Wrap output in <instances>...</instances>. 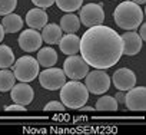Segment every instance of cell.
I'll return each instance as SVG.
<instances>
[{
	"mask_svg": "<svg viewBox=\"0 0 146 135\" xmlns=\"http://www.w3.org/2000/svg\"><path fill=\"white\" fill-rule=\"evenodd\" d=\"M62 36H63V32L59 25L52 23V25H46L42 29V40L46 42L47 45H57Z\"/></svg>",
	"mask_w": 146,
	"mask_h": 135,
	"instance_id": "cell-16",
	"label": "cell"
},
{
	"mask_svg": "<svg viewBox=\"0 0 146 135\" xmlns=\"http://www.w3.org/2000/svg\"><path fill=\"white\" fill-rule=\"evenodd\" d=\"M85 86L90 94L103 95L110 88V76L103 69H95L85 76Z\"/></svg>",
	"mask_w": 146,
	"mask_h": 135,
	"instance_id": "cell-5",
	"label": "cell"
},
{
	"mask_svg": "<svg viewBox=\"0 0 146 135\" xmlns=\"http://www.w3.org/2000/svg\"><path fill=\"white\" fill-rule=\"evenodd\" d=\"M47 20H49V16L44 12V9L36 7V9H30L26 13V25L30 29L42 30L47 25Z\"/></svg>",
	"mask_w": 146,
	"mask_h": 135,
	"instance_id": "cell-14",
	"label": "cell"
},
{
	"mask_svg": "<svg viewBox=\"0 0 146 135\" xmlns=\"http://www.w3.org/2000/svg\"><path fill=\"white\" fill-rule=\"evenodd\" d=\"M139 36H140V39L142 40H145L146 39V25L142 22L140 25H139V33H137Z\"/></svg>",
	"mask_w": 146,
	"mask_h": 135,
	"instance_id": "cell-28",
	"label": "cell"
},
{
	"mask_svg": "<svg viewBox=\"0 0 146 135\" xmlns=\"http://www.w3.org/2000/svg\"><path fill=\"white\" fill-rule=\"evenodd\" d=\"M113 17L119 27L125 30H136L143 22V10L140 9V5H136L129 0V2H122L120 5H117Z\"/></svg>",
	"mask_w": 146,
	"mask_h": 135,
	"instance_id": "cell-2",
	"label": "cell"
},
{
	"mask_svg": "<svg viewBox=\"0 0 146 135\" xmlns=\"http://www.w3.org/2000/svg\"><path fill=\"white\" fill-rule=\"evenodd\" d=\"M79 109H82L83 112H90V111H95V108H92V106H82V108H79Z\"/></svg>",
	"mask_w": 146,
	"mask_h": 135,
	"instance_id": "cell-31",
	"label": "cell"
},
{
	"mask_svg": "<svg viewBox=\"0 0 146 135\" xmlns=\"http://www.w3.org/2000/svg\"><path fill=\"white\" fill-rule=\"evenodd\" d=\"M37 76H39V84L42 85V88L47 91H57L66 82V75L63 69L53 68V66L47 68L46 71H42V74H39Z\"/></svg>",
	"mask_w": 146,
	"mask_h": 135,
	"instance_id": "cell-7",
	"label": "cell"
},
{
	"mask_svg": "<svg viewBox=\"0 0 146 135\" xmlns=\"http://www.w3.org/2000/svg\"><path fill=\"white\" fill-rule=\"evenodd\" d=\"M16 84V78L12 71L3 69L0 71V92H7L10 91Z\"/></svg>",
	"mask_w": 146,
	"mask_h": 135,
	"instance_id": "cell-22",
	"label": "cell"
},
{
	"mask_svg": "<svg viewBox=\"0 0 146 135\" xmlns=\"http://www.w3.org/2000/svg\"><path fill=\"white\" fill-rule=\"evenodd\" d=\"M36 60L43 68H52L57 63V53L53 47H42L37 52Z\"/></svg>",
	"mask_w": 146,
	"mask_h": 135,
	"instance_id": "cell-17",
	"label": "cell"
},
{
	"mask_svg": "<svg viewBox=\"0 0 146 135\" xmlns=\"http://www.w3.org/2000/svg\"><path fill=\"white\" fill-rule=\"evenodd\" d=\"M119 104L115 99V96H109V95H103L98 99L95 109L96 111H117Z\"/></svg>",
	"mask_w": 146,
	"mask_h": 135,
	"instance_id": "cell-21",
	"label": "cell"
},
{
	"mask_svg": "<svg viewBox=\"0 0 146 135\" xmlns=\"http://www.w3.org/2000/svg\"><path fill=\"white\" fill-rule=\"evenodd\" d=\"M10 96H12V101L15 104H19V105H29L33 98H35V91L33 88L26 84V82H20V84H15V86L10 89Z\"/></svg>",
	"mask_w": 146,
	"mask_h": 135,
	"instance_id": "cell-12",
	"label": "cell"
},
{
	"mask_svg": "<svg viewBox=\"0 0 146 135\" xmlns=\"http://www.w3.org/2000/svg\"><path fill=\"white\" fill-rule=\"evenodd\" d=\"M80 19L75 13H67L60 19V29L64 33H76L80 29Z\"/></svg>",
	"mask_w": 146,
	"mask_h": 135,
	"instance_id": "cell-18",
	"label": "cell"
},
{
	"mask_svg": "<svg viewBox=\"0 0 146 135\" xmlns=\"http://www.w3.org/2000/svg\"><path fill=\"white\" fill-rule=\"evenodd\" d=\"M17 6V0H0V16L13 13Z\"/></svg>",
	"mask_w": 146,
	"mask_h": 135,
	"instance_id": "cell-24",
	"label": "cell"
},
{
	"mask_svg": "<svg viewBox=\"0 0 146 135\" xmlns=\"http://www.w3.org/2000/svg\"><path fill=\"white\" fill-rule=\"evenodd\" d=\"M60 99L66 108L79 109L88 102L89 91L85 84L72 79L70 82H64V85L60 88Z\"/></svg>",
	"mask_w": 146,
	"mask_h": 135,
	"instance_id": "cell-3",
	"label": "cell"
},
{
	"mask_svg": "<svg viewBox=\"0 0 146 135\" xmlns=\"http://www.w3.org/2000/svg\"><path fill=\"white\" fill-rule=\"evenodd\" d=\"M5 111H9V112H26V106L25 105H19V104H16V105H6L5 106Z\"/></svg>",
	"mask_w": 146,
	"mask_h": 135,
	"instance_id": "cell-27",
	"label": "cell"
},
{
	"mask_svg": "<svg viewBox=\"0 0 146 135\" xmlns=\"http://www.w3.org/2000/svg\"><path fill=\"white\" fill-rule=\"evenodd\" d=\"M2 26L5 29V33H16L23 27V20H22V17L19 15L9 13V15L3 16Z\"/></svg>",
	"mask_w": 146,
	"mask_h": 135,
	"instance_id": "cell-19",
	"label": "cell"
},
{
	"mask_svg": "<svg viewBox=\"0 0 146 135\" xmlns=\"http://www.w3.org/2000/svg\"><path fill=\"white\" fill-rule=\"evenodd\" d=\"M80 23L86 27L102 25L105 20V12L102 3H88L80 7Z\"/></svg>",
	"mask_w": 146,
	"mask_h": 135,
	"instance_id": "cell-8",
	"label": "cell"
},
{
	"mask_svg": "<svg viewBox=\"0 0 146 135\" xmlns=\"http://www.w3.org/2000/svg\"><path fill=\"white\" fill-rule=\"evenodd\" d=\"M59 47L60 50L70 56V55H78L79 49H80V37L76 36V33H66V36H62V39L59 40Z\"/></svg>",
	"mask_w": 146,
	"mask_h": 135,
	"instance_id": "cell-15",
	"label": "cell"
},
{
	"mask_svg": "<svg viewBox=\"0 0 146 135\" xmlns=\"http://www.w3.org/2000/svg\"><path fill=\"white\" fill-rule=\"evenodd\" d=\"M120 37H122V43H123V50H122L123 55L133 56V55H137L142 50L143 40L140 39V36L135 30H127Z\"/></svg>",
	"mask_w": 146,
	"mask_h": 135,
	"instance_id": "cell-13",
	"label": "cell"
},
{
	"mask_svg": "<svg viewBox=\"0 0 146 135\" xmlns=\"http://www.w3.org/2000/svg\"><path fill=\"white\" fill-rule=\"evenodd\" d=\"M15 53L7 45H0V69H9L15 63Z\"/></svg>",
	"mask_w": 146,
	"mask_h": 135,
	"instance_id": "cell-20",
	"label": "cell"
},
{
	"mask_svg": "<svg viewBox=\"0 0 146 135\" xmlns=\"http://www.w3.org/2000/svg\"><path fill=\"white\" fill-rule=\"evenodd\" d=\"M57 7L66 13H73L82 7L83 0H54Z\"/></svg>",
	"mask_w": 146,
	"mask_h": 135,
	"instance_id": "cell-23",
	"label": "cell"
},
{
	"mask_svg": "<svg viewBox=\"0 0 146 135\" xmlns=\"http://www.w3.org/2000/svg\"><path fill=\"white\" fill-rule=\"evenodd\" d=\"M120 35L109 26L96 25L88 27L80 37V56L95 69H109L115 66L123 55Z\"/></svg>",
	"mask_w": 146,
	"mask_h": 135,
	"instance_id": "cell-1",
	"label": "cell"
},
{
	"mask_svg": "<svg viewBox=\"0 0 146 135\" xmlns=\"http://www.w3.org/2000/svg\"><path fill=\"white\" fill-rule=\"evenodd\" d=\"M39 62L32 57V56H22L17 60H15L13 66H12V72L15 75V78L19 82H32L37 78L39 75Z\"/></svg>",
	"mask_w": 146,
	"mask_h": 135,
	"instance_id": "cell-4",
	"label": "cell"
},
{
	"mask_svg": "<svg viewBox=\"0 0 146 135\" xmlns=\"http://www.w3.org/2000/svg\"><path fill=\"white\" fill-rule=\"evenodd\" d=\"M3 37H5V29H3V26H2V23H0V43H2V40H3Z\"/></svg>",
	"mask_w": 146,
	"mask_h": 135,
	"instance_id": "cell-30",
	"label": "cell"
},
{
	"mask_svg": "<svg viewBox=\"0 0 146 135\" xmlns=\"http://www.w3.org/2000/svg\"><path fill=\"white\" fill-rule=\"evenodd\" d=\"M17 42H19L20 49H23L27 53H32V52L39 50V47H42V35L36 29L29 27L20 33Z\"/></svg>",
	"mask_w": 146,
	"mask_h": 135,
	"instance_id": "cell-10",
	"label": "cell"
},
{
	"mask_svg": "<svg viewBox=\"0 0 146 135\" xmlns=\"http://www.w3.org/2000/svg\"><path fill=\"white\" fill-rule=\"evenodd\" d=\"M64 108H66V106H64L62 102H59V101H52V102H49L43 109H44L46 112H53V111H56V112H63Z\"/></svg>",
	"mask_w": 146,
	"mask_h": 135,
	"instance_id": "cell-25",
	"label": "cell"
},
{
	"mask_svg": "<svg viewBox=\"0 0 146 135\" xmlns=\"http://www.w3.org/2000/svg\"><path fill=\"white\" fill-rule=\"evenodd\" d=\"M133 3H136V5H145V2L146 0H132Z\"/></svg>",
	"mask_w": 146,
	"mask_h": 135,
	"instance_id": "cell-32",
	"label": "cell"
},
{
	"mask_svg": "<svg viewBox=\"0 0 146 135\" xmlns=\"http://www.w3.org/2000/svg\"><path fill=\"white\" fill-rule=\"evenodd\" d=\"M32 3H33L36 7H40V9H47V7L53 6L54 0H32Z\"/></svg>",
	"mask_w": 146,
	"mask_h": 135,
	"instance_id": "cell-26",
	"label": "cell"
},
{
	"mask_svg": "<svg viewBox=\"0 0 146 135\" xmlns=\"http://www.w3.org/2000/svg\"><path fill=\"white\" fill-rule=\"evenodd\" d=\"M63 72L67 78L75 79V81H80L85 79V76L89 72V65L85 62V59L82 56L78 55H70L67 59H64L63 63Z\"/></svg>",
	"mask_w": 146,
	"mask_h": 135,
	"instance_id": "cell-6",
	"label": "cell"
},
{
	"mask_svg": "<svg viewBox=\"0 0 146 135\" xmlns=\"http://www.w3.org/2000/svg\"><path fill=\"white\" fill-rule=\"evenodd\" d=\"M112 82L116 86L117 91H129L130 88H133L136 85V75L133 74V71L127 69V68H120L117 69L113 76H112Z\"/></svg>",
	"mask_w": 146,
	"mask_h": 135,
	"instance_id": "cell-11",
	"label": "cell"
},
{
	"mask_svg": "<svg viewBox=\"0 0 146 135\" xmlns=\"http://www.w3.org/2000/svg\"><path fill=\"white\" fill-rule=\"evenodd\" d=\"M115 99L117 101V104H119V102H122V104H125V94H123L122 91H119V92L116 94V96H115Z\"/></svg>",
	"mask_w": 146,
	"mask_h": 135,
	"instance_id": "cell-29",
	"label": "cell"
},
{
	"mask_svg": "<svg viewBox=\"0 0 146 135\" xmlns=\"http://www.w3.org/2000/svg\"><path fill=\"white\" fill-rule=\"evenodd\" d=\"M125 105L129 111L142 112L146 109V88L133 86L125 94Z\"/></svg>",
	"mask_w": 146,
	"mask_h": 135,
	"instance_id": "cell-9",
	"label": "cell"
}]
</instances>
